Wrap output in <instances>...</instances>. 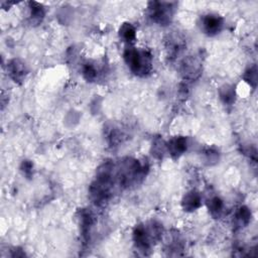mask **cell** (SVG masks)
<instances>
[{
  "label": "cell",
  "instance_id": "cell-1",
  "mask_svg": "<svg viewBox=\"0 0 258 258\" xmlns=\"http://www.w3.org/2000/svg\"><path fill=\"white\" fill-rule=\"evenodd\" d=\"M162 234V225L156 221H151L136 225L132 237L135 247L143 254H147L152 246L161 239Z\"/></svg>",
  "mask_w": 258,
  "mask_h": 258
},
{
  "label": "cell",
  "instance_id": "cell-2",
  "mask_svg": "<svg viewBox=\"0 0 258 258\" xmlns=\"http://www.w3.org/2000/svg\"><path fill=\"white\" fill-rule=\"evenodd\" d=\"M147 169L137 159L125 158L115 165V182L122 188H129L143 180Z\"/></svg>",
  "mask_w": 258,
  "mask_h": 258
},
{
  "label": "cell",
  "instance_id": "cell-3",
  "mask_svg": "<svg viewBox=\"0 0 258 258\" xmlns=\"http://www.w3.org/2000/svg\"><path fill=\"white\" fill-rule=\"evenodd\" d=\"M124 61L130 71L138 77H146L153 70V55L146 50L128 48L124 52Z\"/></svg>",
  "mask_w": 258,
  "mask_h": 258
},
{
  "label": "cell",
  "instance_id": "cell-4",
  "mask_svg": "<svg viewBox=\"0 0 258 258\" xmlns=\"http://www.w3.org/2000/svg\"><path fill=\"white\" fill-rule=\"evenodd\" d=\"M149 17L159 25H167L173 20L176 3L163 2V1H153L149 3Z\"/></svg>",
  "mask_w": 258,
  "mask_h": 258
},
{
  "label": "cell",
  "instance_id": "cell-5",
  "mask_svg": "<svg viewBox=\"0 0 258 258\" xmlns=\"http://www.w3.org/2000/svg\"><path fill=\"white\" fill-rule=\"evenodd\" d=\"M201 30L209 37H214L221 33L224 26L223 18L214 13H209L201 17Z\"/></svg>",
  "mask_w": 258,
  "mask_h": 258
},
{
  "label": "cell",
  "instance_id": "cell-6",
  "mask_svg": "<svg viewBox=\"0 0 258 258\" xmlns=\"http://www.w3.org/2000/svg\"><path fill=\"white\" fill-rule=\"evenodd\" d=\"M188 150V140L184 136H176L166 142V152L174 158L182 156Z\"/></svg>",
  "mask_w": 258,
  "mask_h": 258
},
{
  "label": "cell",
  "instance_id": "cell-7",
  "mask_svg": "<svg viewBox=\"0 0 258 258\" xmlns=\"http://www.w3.org/2000/svg\"><path fill=\"white\" fill-rule=\"evenodd\" d=\"M79 223L81 227V232L84 239H88L92 228L95 224V217L93 213L87 209H82L79 211Z\"/></svg>",
  "mask_w": 258,
  "mask_h": 258
},
{
  "label": "cell",
  "instance_id": "cell-8",
  "mask_svg": "<svg viewBox=\"0 0 258 258\" xmlns=\"http://www.w3.org/2000/svg\"><path fill=\"white\" fill-rule=\"evenodd\" d=\"M7 72L9 77L16 83H21L24 81L28 70L26 68V65L21 62L18 59L11 60L7 64Z\"/></svg>",
  "mask_w": 258,
  "mask_h": 258
},
{
  "label": "cell",
  "instance_id": "cell-9",
  "mask_svg": "<svg viewBox=\"0 0 258 258\" xmlns=\"http://www.w3.org/2000/svg\"><path fill=\"white\" fill-rule=\"evenodd\" d=\"M202 206V196L196 191L187 193L182 200V207L186 212H194Z\"/></svg>",
  "mask_w": 258,
  "mask_h": 258
},
{
  "label": "cell",
  "instance_id": "cell-10",
  "mask_svg": "<svg viewBox=\"0 0 258 258\" xmlns=\"http://www.w3.org/2000/svg\"><path fill=\"white\" fill-rule=\"evenodd\" d=\"M182 73L187 79H195L201 73V65L194 58L187 59L182 65Z\"/></svg>",
  "mask_w": 258,
  "mask_h": 258
},
{
  "label": "cell",
  "instance_id": "cell-11",
  "mask_svg": "<svg viewBox=\"0 0 258 258\" xmlns=\"http://www.w3.org/2000/svg\"><path fill=\"white\" fill-rule=\"evenodd\" d=\"M119 37L123 42L127 44H133L136 40V30L135 27L128 22L123 23L119 28Z\"/></svg>",
  "mask_w": 258,
  "mask_h": 258
},
{
  "label": "cell",
  "instance_id": "cell-12",
  "mask_svg": "<svg viewBox=\"0 0 258 258\" xmlns=\"http://www.w3.org/2000/svg\"><path fill=\"white\" fill-rule=\"evenodd\" d=\"M219 96L225 105H232L235 102V88L231 85H224L219 89Z\"/></svg>",
  "mask_w": 258,
  "mask_h": 258
},
{
  "label": "cell",
  "instance_id": "cell-13",
  "mask_svg": "<svg viewBox=\"0 0 258 258\" xmlns=\"http://www.w3.org/2000/svg\"><path fill=\"white\" fill-rule=\"evenodd\" d=\"M251 216V211L247 207L242 206L235 213L234 222L238 228H244L250 223Z\"/></svg>",
  "mask_w": 258,
  "mask_h": 258
},
{
  "label": "cell",
  "instance_id": "cell-14",
  "mask_svg": "<svg viewBox=\"0 0 258 258\" xmlns=\"http://www.w3.org/2000/svg\"><path fill=\"white\" fill-rule=\"evenodd\" d=\"M28 4H30V18H31V21L33 23L39 24L45 18V15H46L45 7L42 4H40L38 2H35V1L30 2Z\"/></svg>",
  "mask_w": 258,
  "mask_h": 258
},
{
  "label": "cell",
  "instance_id": "cell-15",
  "mask_svg": "<svg viewBox=\"0 0 258 258\" xmlns=\"http://www.w3.org/2000/svg\"><path fill=\"white\" fill-rule=\"evenodd\" d=\"M207 207L214 218H219L223 214L225 208L223 201L219 197H212L207 202Z\"/></svg>",
  "mask_w": 258,
  "mask_h": 258
},
{
  "label": "cell",
  "instance_id": "cell-16",
  "mask_svg": "<svg viewBox=\"0 0 258 258\" xmlns=\"http://www.w3.org/2000/svg\"><path fill=\"white\" fill-rule=\"evenodd\" d=\"M82 75L85 80H87L88 82H93L98 77V69L92 63H86L82 68Z\"/></svg>",
  "mask_w": 258,
  "mask_h": 258
},
{
  "label": "cell",
  "instance_id": "cell-17",
  "mask_svg": "<svg viewBox=\"0 0 258 258\" xmlns=\"http://www.w3.org/2000/svg\"><path fill=\"white\" fill-rule=\"evenodd\" d=\"M153 153L155 157H162L163 155L166 153V143L163 142L161 139L156 138L153 143Z\"/></svg>",
  "mask_w": 258,
  "mask_h": 258
},
{
  "label": "cell",
  "instance_id": "cell-18",
  "mask_svg": "<svg viewBox=\"0 0 258 258\" xmlns=\"http://www.w3.org/2000/svg\"><path fill=\"white\" fill-rule=\"evenodd\" d=\"M244 80H245L246 83H248L249 86H251L252 88L256 87V84H257V69H256V66L249 68L245 72Z\"/></svg>",
  "mask_w": 258,
  "mask_h": 258
},
{
  "label": "cell",
  "instance_id": "cell-19",
  "mask_svg": "<svg viewBox=\"0 0 258 258\" xmlns=\"http://www.w3.org/2000/svg\"><path fill=\"white\" fill-rule=\"evenodd\" d=\"M204 157L205 161L209 164H215L219 160V152L214 148H209L204 152Z\"/></svg>",
  "mask_w": 258,
  "mask_h": 258
},
{
  "label": "cell",
  "instance_id": "cell-20",
  "mask_svg": "<svg viewBox=\"0 0 258 258\" xmlns=\"http://www.w3.org/2000/svg\"><path fill=\"white\" fill-rule=\"evenodd\" d=\"M20 169L24 177H26L27 179H31L34 175V163L31 160H23Z\"/></svg>",
  "mask_w": 258,
  "mask_h": 258
}]
</instances>
